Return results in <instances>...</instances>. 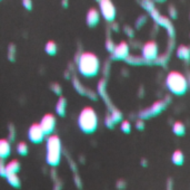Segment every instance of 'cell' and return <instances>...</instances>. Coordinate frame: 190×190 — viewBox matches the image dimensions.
Segmentation results:
<instances>
[{"label":"cell","instance_id":"cell-1","mask_svg":"<svg viewBox=\"0 0 190 190\" xmlns=\"http://www.w3.org/2000/svg\"><path fill=\"white\" fill-rule=\"evenodd\" d=\"M78 71L85 77H93L100 69V60L93 53L85 52L78 58Z\"/></svg>","mask_w":190,"mask_h":190},{"label":"cell","instance_id":"cell-2","mask_svg":"<svg viewBox=\"0 0 190 190\" xmlns=\"http://www.w3.org/2000/svg\"><path fill=\"white\" fill-rule=\"evenodd\" d=\"M98 114L91 106H86L78 116V125L82 132L87 134L93 133L98 127Z\"/></svg>","mask_w":190,"mask_h":190},{"label":"cell","instance_id":"cell-3","mask_svg":"<svg viewBox=\"0 0 190 190\" xmlns=\"http://www.w3.org/2000/svg\"><path fill=\"white\" fill-rule=\"evenodd\" d=\"M46 161L51 167H57L61 159V140L58 135L50 134L46 143Z\"/></svg>","mask_w":190,"mask_h":190},{"label":"cell","instance_id":"cell-4","mask_svg":"<svg viewBox=\"0 0 190 190\" xmlns=\"http://www.w3.org/2000/svg\"><path fill=\"white\" fill-rule=\"evenodd\" d=\"M188 83H189L188 78L180 72H170L166 78V85H167L168 90L172 94L176 95L185 94L188 90V85H189Z\"/></svg>","mask_w":190,"mask_h":190},{"label":"cell","instance_id":"cell-5","mask_svg":"<svg viewBox=\"0 0 190 190\" xmlns=\"http://www.w3.org/2000/svg\"><path fill=\"white\" fill-rule=\"evenodd\" d=\"M159 48H158V44L155 40H149L147 43L144 44V46L141 48V56L148 63L150 62H155L158 56H159Z\"/></svg>","mask_w":190,"mask_h":190},{"label":"cell","instance_id":"cell-6","mask_svg":"<svg viewBox=\"0 0 190 190\" xmlns=\"http://www.w3.org/2000/svg\"><path fill=\"white\" fill-rule=\"evenodd\" d=\"M99 9H100V14L104 17V19L109 23H113L117 11L116 7L111 0H101L99 2Z\"/></svg>","mask_w":190,"mask_h":190},{"label":"cell","instance_id":"cell-7","mask_svg":"<svg viewBox=\"0 0 190 190\" xmlns=\"http://www.w3.org/2000/svg\"><path fill=\"white\" fill-rule=\"evenodd\" d=\"M46 136V133L43 132L42 127L40 125V123H34L31 124L29 130H28V138L32 143L39 144L43 141V139Z\"/></svg>","mask_w":190,"mask_h":190},{"label":"cell","instance_id":"cell-8","mask_svg":"<svg viewBox=\"0 0 190 190\" xmlns=\"http://www.w3.org/2000/svg\"><path fill=\"white\" fill-rule=\"evenodd\" d=\"M165 107H166V102H163V101H157V102H155L150 107H148V109L140 112L139 113L140 119H148V118H150V116H155V115L161 113V112L165 110Z\"/></svg>","mask_w":190,"mask_h":190},{"label":"cell","instance_id":"cell-9","mask_svg":"<svg viewBox=\"0 0 190 190\" xmlns=\"http://www.w3.org/2000/svg\"><path fill=\"white\" fill-rule=\"evenodd\" d=\"M40 125L42 127L43 132L46 133V135H50L56 127V116L51 113L45 114L40 121Z\"/></svg>","mask_w":190,"mask_h":190},{"label":"cell","instance_id":"cell-10","mask_svg":"<svg viewBox=\"0 0 190 190\" xmlns=\"http://www.w3.org/2000/svg\"><path fill=\"white\" fill-rule=\"evenodd\" d=\"M113 60H127L129 56V45L127 41H120L116 45V47L113 49Z\"/></svg>","mask_w":190,"mask_h":190},{"label":"cell","instance_id":"cell-11","mask_svg":"<svg viewBox=\"0 0 190 190\" xmlns=\"http://www.w3.org/2000/svg\"><path fill=\"white\" fill-rule=\"evenodd\" d=\"M100 11H98V9L96 8H90L87 12L86 16V23L89 27H95L99 24L100 21Z\"/></svg>","mask_w":190,"mask_h":190},{"label":"cell","instance_id":"cell-12","mask_svg":"<svg viewBox=\"0 0 190 190\" xmlns=\"http://www.w3.org/2000/svg\"><path fill=\"white\" fill-rule=\"evenodd\" d=\"M156 23L161 26V27L166 28L168 32V35L169 37L171 38H174V36H175V27H174V25L171 23V20L166 16H160L158 19L156 20Z\"/></svg>","mask_w":190,"mask_h":190},{"label":"cell","instance_id":"cell-13","mask_svg":"<svg viewBox=\"0 0 190 190\" xmlns=\"http://www.w3.org/2000/svg\"><path fill=\"white\" fill-rule=\"evenodd\" d=\"M11 155V146L10 141L7 139H1L0 140V157L1 159H7Z\"/></svg>","mask_w":190,"mask_h":190},{"label":"cell","instance_id":"cell-14","mask_svg":"<svg viewBox=\"0 0 190 190\" xmlns=\"http://www.w3.org/2000/svg\"><path fill=\"white\" fill-rule=\"evenodd\" d=\"M177 56L178 58L183 60H190V46H185V45H181L177 48Z\"/></svg>","mask_w":190,"mask_h":190},{"label":"cell","instance_id":"cell-15","mask_svg":"<svg viewBox=\"0 0 190 190\" xmlns=\"http://www.w3.org/2000/svg\"><path fill=\"white\" fill-rule=\"evenodd\" d=\"M6 170H7V176L11 173H18L20 171V162L18 160H11L6 164Z\"/></svg>","mask_w":190,"mask_h":190},{"label":"cell","instance_id":"cell-16","mask_svg":"<svg viewBox=\"0 0 190 190\" xmlns=\"http://www.w3.org/2000/svg\"><path fill=\"white\" fill-rule=\"evenodd\" d=\"M6 179H7L8 183L13 187V188H18L19 189L20 187H21V180H20L18 173L8 174L7 177H6Z\"/></svg>","mask_w":190,"mask_h":190},{"label":"cell","instance_id":"cell-17","mask_svg":"<svg viewBox=\"0 0 190 190\" xmlns=\"http://www.w3.org/2000/svg\"><path fill=\"white\" fill-rule=\"evenodd\" d=\"M172 132H174L177 136H183V135H185V133H186V127H185V124H183V122H180V121L175 122L174 125H172Z\"/></svg>","mask_w":190,"mask_h":190},{"label":"cell","instance_id":"cell-18","mask_svg":"<svg viewBox=\"0 0 190 190\" xmlns=\"http://www.w3.org/2000/svg\"><path fill=\"white\" fill-rule=\"evenodd\" d=\"M171 160H172L174 164H176V166H183V161H185V155H183V151L176 150L175 152L172 153Z\"/></svg>","mask_w":190,"mask_h":190},{"label":"cell","instance_id":"cell-19","mask_svg":"<svg viewBox=\"0 0 190 190\" xmlns=\"http://www.w3.org/2000/svg\"><path fill=\"white\" fill-rule=\"evenodd\" d=\"M66 105H67L66 99L65 97H60L57 105H56V112H57V114L59 116H65V114H66Z\"/></svg>","mask_w":190,"mask_h":190},{"label":"cell","instance_id":"cell-20","mask_svg":"<svg viewBox=\"0 0 190 190\" xmlns=\"http://www.w3.org/2000/svg\"><path fill=\"white\" fill-rule=\"evenodd\" d=\"M45 51H46V53L48 55L51 56L56 55V53H57V44L54 43V40L47 41V44L45 45Z\"/></svg>","mask_w":190,"mask_h":190},{"label":"cell","instance_id":"cell-21","mask_svg":"<svg viewBox=\"0 0 190 190\" xmlns=\"http://www.w3.org/2000/svg\"><path fill=\"white\" fill-rule=\"evenodd\" d=\"M126 60H127V63L132 64V65H140V64L148 63L147 60H145L142 56H141V57H137V56H130L129 55Z\"/></svg>","mask_w":190,"mask_h":190},{"label":"cell","instance_id":"cell-22","mask_svg":"<svg viewBox=\"0 0 190 190\" xmlns=\"http://www.w3.org/2000/svg\"><path fill=\"white\" fill-rule=\"evenodd\" d=\"M28 151H29V148H28L27 143L22 142V141L18 143V146H17V152H18L20 155H22V157L27 155H28Z\"/></svg>","mask_w":190,"mask_h":190},{"label":"cell","instance_id":"cell-23","mask_svg":"<svg viewBox=\"0 0 190 190\" xmlns=\"http://www.w3.org/2000/svg\"><path fill=\"white\" fill-rule=\"evenodd\" d=\"M141 7L145 9V10H147L148 12H150L151 10L155 9V2L152 1V0H141Z\"/></svg>","mask_w":190,"mask_h":190},{"label":"cell","instance_id":"cell-24","mask_svg":"<svg viewBox=\"0 0 190 190\" xmlns=\"http://www.w3.org/2000/svg\"><path fill=\"white\" fill-rule=\"evenodd\" d=\"M120 129L124 133H130V131H131V124H130V122H129L128 120L121 121Z\"/></svg>","mask_w":190,"mask_h":190},{"label":"cell","instance_id":"cell-25","mask_svg":"<svg viewBox=\"0 0 190 190\" xmlns=\"http://www.w3.org/2000/svg\"><path fill=\"white\" fill-rule=\"evenodd\" d=\"M105 124H106V127H109V129H113V125L116 124V123H115V121H113V118H111V115L109 114V113H108V114H107V116H106Z\"/></svg>","mask_w":190,"mask_h":190},{"label":"cell","instance_id":"cell-26","mask_svg":"<svg viewBox=\"0 0 190 190\" xmlns=\"http://www.w3.org/2000/svg\"><path fill=\"white\" fill-rule=\"evenodd\" d=\"M168 12H169V17H170V18H172V19H175V18H177L178 11H177V9H176L175 6H172V5H170V6L168 7Z\"/></svg>","mask_w":190,"mask_h":190},{"label":"cell","instance_id":"cell-27","mask_svg":"<svg viewBox=\"0 0 190 190\" xmlns=\"http://www.w3.org/2000/svg\"><path fill=\"white\" fill-rule=\"evenodd\" d=\"M115 47H116V45H115V43L113 41V39L111 38H108V39L106 40V48L108 49L110 53L113 52V49H115Z\"/></svg>","mask_w":190,"mask_h":190},{"label":"cell","instance_id":"cell-28","mask_svg":"<svg viewBox=\"0 0 190 190\" xmlns=\"http://www.w3.org/2000/svg\"><path fill=\"white\" fill-rule=\"evenodd\" d=\"M15 54H16V48L13 45H10L9 48H8V57H9V60H15Z\"/></svg>","mask_w":190,"mask_h":190},{"label":"cell","instance_id":"cell-29","mask_svg":"<svg viewBox=\"0 0 190 190\" xmlns=\"http://www.w3.org/2000/svg\"><path fill=\"white\" fill-rule=\"evenodd\" d=\"M146 20H147V18H146V16H139L138 17V19H137L136 21V27L137 28H140L141 26H144L145 24H146Z\"/></svg>","mask_w":190,"mask_h":190},{"label":"cell","instance_id":"cell-30","mask_svg":"<svg viewBox=\"0 0 190 190\" xmlns=\"http://www.w3.org/2000/svg\"><path fill=\"white\" fill-rule=\"evenodd\" d=\"M0 174L4 178L7 177V170H6V164L4 162V159H1V162H0Z\"/></svg>","mask_w":190,"mask_h":190},{"label":"cell","instance_id":"cell-31","mask_svg":"<svg viewBox=\"0 0 190 190\" xmlns=\"http://www.w3.org/2000/svg\"><path fill=\"white\" fill-rule=\"evenodd\" d=\"M126 186H127V183H126V181L124 180H122V179H120V180H118L116 183V187L118 190H124L126 189Z\"/></svg>","mask_w":190,"mask_h":190},{"label":"cell","instance_id":"cell-32","mask_svg":"<svg viewBox=\"0 0 190 190\" xmlns=\"http://www.w3.org/2000/svg\"><path fill=\"white\" fill-rule=\"evenodd\" d=\"M136 127L137 130L139 131H142L145 129V122H144V119H138L136 121Z\"/></svg>","mask_w":190,"mask_h":190},{"label":"cell","instance_id":"cell-33","mask_svg":"<svg viewBox=\"0 0 190 190\" xmlns=\"http://www.w3.org/2000/svg\"><path fill=\"white\" fill-rule=\"evenodd\" d=\"M22 6L25 9L31 10L32 9V0H22Z\"/></svg>","mask_w":190,"mask_h":190},{"label":"cell","instance_id":"cell-34","mask_svg":"<svg viewBox=\"0 0 190 190\" xmlns=\"http://www.w3.org/2000/svg\"><path fill=\"white\" fill-rule=\"evenodd\" d=\"M149 14H150V16H151V18H152L153 20H155V21H156L157 19H158V18H159L160 16H161V15H160V12L158 11V10H157L156 8L153 9V10H151V11L149 12Z\"/></svg>","mask_w":190,"mask_h":190},{"label":"cell","instance_id":"cell-35","mask_svg":"<svg viewBox=\"0 0 190 190\" xmlns=\"http://www.w3.org/2000/svg\"><path fill=\"white\" fill-rule=\"evenodd\" d=\"M75 183H76V186H77L78 189H82V182H81V179L80 177L78 176L77 173L75 174Z\"/></svg>","mask_w":190,"mask_h":190},{"label":"cell","instance_id":"cell-36","mask_svg":"<svg viewBox=\"0 0 190 190\" xmlns=\"http://www.w3.org/2000/svg\"><path fill=\"white\" fill-rule=\"evenodd\" d=\"M124 32L129 36V37H133V35H135V32H133V28L130 27V26H124Z\"/></svg>","mask_w":190,"mask_h":190},{"label":"cell","instance_id":"cell-37","mask_svg":"<svg viewBox=\"0 0 190 190\" xmlns=\"http://www.w3.org/2000/svg\"><path fill=\"white\" fill-rule=\"evenodd\" d=\"M51 88H52V91H54L56 94H60V93H61V86H60L58 83L52 84V85H51Z\"/></svg>","mask_w":190,"mask_h":190},{"label":"cell","instance_id":"cell-38","mask_svg":"<svg viewBox=\"0 0 190 190\" xmlns=\"http://www.w3.org/2000/svg\"><path fill=\"white\" fill-rule=\"evenodd\" d=\"M54 190H62V182L60 180H56L54 181Z\"/></svg>","mask_w":190,"mask_h":190},{"label":"cell","instance_id":"cell-39","mask_svg":"<svg viewBox=\"0 0 190 190\" xmlns=\"http://www.w3.org/2000/svg\"><path fill=\"white\" fill-rule=\"evenodd\" d=\"M9 139L10 140L15 139V129H13L12 125H10V127H9Z\"/></svg>","mask_w":190,"mask_h":190},{"label":"cell","instance_id":"cell-40","mask_svg":"<svg viewBox=\"0 0 190 190\" xmlns=\"http://www.w3.org/2000/svg\"><path fill=\"white\" fill-rule=\"evenodd\" d=\"M167 190H172V180L169 179L167 182Z\"/></svg>","mask_w":190,"mask_h":190},{"label":"cell","instance_id":"cell-41","mask_svg":"<svg viewBox=\"0 0 190 190\" xmlns=\"http://www.w3.org/2000/svg\"><path fill=\"white\" fill-rule=\"evenodd\" d=\"M61 5L66 8V7H68V0H61Z\"/></svg>","mask_w":190,"mask_h":190},{"label":"cell","instance_id":"cell-42","mask_svg":"<svg viewBox=\"0 0 190 190\" xmlns=\"http://www.w3.org/2000/svg\"><path fill=\"white\" fill-rule=\"evenodd\" d=\"M147 160H146V159H142V160H141V166H144V167H147Z\"/></svg>","mask_w":190,"mask_h":190},{"label":"cell","instance_id":"cell-43","mask_svg":"<svg viewBox=\"0 0 190 190\" xmlns=\"http://www.w3.org/2000/svg\"><path fill=\"white\" fill-rule=\"evenodd\" d=\"M113 30H118V24L117 23H113Z\"/></svg>","mask_w":190,"mask_h":190},{"label":"cell","instance_id":"cell-44","mask_svg":"<svg viewBox=\"0 0 190 190\" xmlns=\"http://www.w3.org/2000/svg\"><path fill=\"white\" fill-rule=\"evenodd\" d=\"M156 1H158V2H163V1H166V0H156Z\"/></svg>","mask_w":190,"mask_h":190},{"label":"cell","instance_id":"cell-45","mask_svg":"<svg viewBox=\"0 0 190 190\" xmlns=\"http://www.w3.org/2000/svg\"><path fill=\"white\" fill-rule=\"evenodd\" d=\"M96 1H98V2H100V1H101V0H96Z\"/></svg>","mask_w":190,"mask_h":190}]
</instances>
